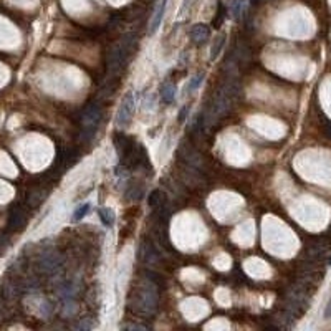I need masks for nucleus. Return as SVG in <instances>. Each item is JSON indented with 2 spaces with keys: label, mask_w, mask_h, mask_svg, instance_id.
<instances>
[{
  "label": "nucleus",
  "mask_w": 331,
  "mask_h": 331,
  "mask_svg": "<svg viewBox=\"0 0 331 331\" xmlns=\"http://www.w3.org/2000/svg\"><path fill=\"white\" fill-rule=\"evenodd\" d=\"M243 7H245V0H229V12L232 13V17L235 20L240 19L243 12Z\"/></svg>",
  "instance_id": "6e6552de"
},
{
  "label": "nucleus",
  "mask_w": 331,
  "mask_h": 331,
  "mask_svg": "<svg viewBox=\"0 0 331 331\" xmlns=\"http://www.w3.org/2000/svg\"><path fill=\"white\" fill-rule=\"evenodd\" d=\"M224 19H225V8H222V10L217 12V17L214 19V27H215V29H220V25L224 24Z\"/></svg>",
  "instance_id": "2eb2a0df"
},
{
  "label": "nucleus",
  "mask_w": 331,
  "mask_h": 331,
  "mask_svg": "<svg viewBox=\"0 0 331 331\" xmlns=\"http://www.w3.org/2000/svg\"><path fill=\"white\" fill-rule=\"evenodd\" d=\"M325 318L326 320H331V298H330L328 305H326V308H325Z\"/></svg>",
  "instance_id": "f3484780"
},
{
  "label": "nucleus",
  "mask_w": 331,
  "mask_h": 331,
  "mask_svg": "<svg viewBox=\"0 0 331 331\" xmlns=\"http://www.w3.org/2000/svg\"><path fill=\"white\" fill-rule=\"evenodd\" d=\"M328 264H330V267H331V258H330V262H328Z\"/></svg>",
  "instance_id": "6ab92c4d"
},
{
  "label": "nucleus",
  "mask_w": 331,
  "mask_h": 331,
  "mask_svg": "<svg viewBox=\"0 0 331 331\" xmlns=\"http://www.w3.org/2000/svg\"><path fill=\"white\" fill-rule=\"evenodd\" d=\"M166 7H167V0H159L156 5V10H154V15L151 19V24H149V35L156 33L157 29H159L162 19H164L166 13Z\"/></svg>",
  "instance_id": "20e7f679"
},
{
  "label": "nucleus",
  "mask_w": 331,
  "mask_h": 331,
  "mask_svg": "<svg viewBox=\"0 0 331 331\" xmlns=\"http://www.w3.org/2000/svg\"><path fill=\"white\" fill-rule=\"evenodd\" d=\"M24 222H25V219H24L22 211H19V209H13V211L10 212V217H8V225H10L12 229H17V227H20Z\"/></svg>",
  "instance_id": "9d476101"
},
{
  "label": "nucleus",
  "mask_w": 331,
  "mask_h": 331,
  "mask_svg": "<svg viewBox=\"0 0 331 331\" xmlns=\"http://www.w3.org/2000/svg\"><path fill=\"white\" fill-rule=\"evenodd\" d=\"M202 81H204V73H199V75H196V76H192V78L189 80L187 86H185V90H184L185 94H190V93L197 91L199 86L202 85Z\"/></svg>",
  "instance_id": "9b49d317"
},
{
  "label": "nucleus",
  "mask_w": 331,
  "mask_h": 331,
  "mask_svg": "<svg viewBox=\"0 0 331 331\" xmlns=\"http://www.w3.org/2000/svg\"><path fill=\"white\" fill-rule=\"evenodd\" d=\"M225 35L222 33V35H219L215 40H214V45H212V48H211V60L214 61L217 57L220 55V52H222V48H224V45H225Z\"/></svg>",
  "instance_id": "1a4fd4ad"
},
{
  "label": "nucleus",
  "mask_w": 331,
  "mask_h": 331,
  "mask_svg": "<svg viewBox=\"0 0 331 331\" xmlns=\"http://www.w3.org/2000/svg\"><path fill=\"white\" fill-rule=\"evenodd\" d=\"M189 110H190L189 104H185V106H182V110L179 111V116H178V121H179V123H184V121H185V116H187Z\"/></svg>",
  "instance_id": "dca6fc26"
},
{
  "label": "nucleus",
  "mask_w": 331,
  "mask_h": 331,
  "mask_svg": "<svg viewBox=\"0 0 331 331\" xmlns=\"http://www.w3.org/2000/svg\"><path fill=\"white\" fill-rule=\"evenodd\" d=\"M99 118H101V113H99V108L96 104H90L86 108L83 118H81V126H83V138H91L94 134V131L98 129L99 124Z\"/></svg>",
  "instance_id": "f03ea898"
},
{
  "label": "nucleus",
  "mask_w": 331,
  "mask_h": 331,
  "mask_svg": "<svg viewBox=\"0 0 331 331\" xmlns=\"http://www.w3.org/2000/svg\"><path fill=\"white\" fill-rule=\"evenodd\" d=\"M209 37H211V29H209L207 24H194L189 29V38L192 40L197 47L206 45Z\"/></svg>",
  "instance_id": "7ed1b4c3"
},
{
  "label": "nucleus",
  "mask_w": 331,
  "mask_h": 331,
  "mask_svg": "<svg viewBox=\"0 0 331 331\" xmlns=\"http://www.w3.org/2000/svg\"><path fill=\"white\" fill-rule=\"evenodd\" d=\"M134 108H136L134 93L128 91L123 96V99H121L120 108H118V113H116V118H115V123H116L118 128H124V126H128L131 118H133V115H134Z\"/></svg>",
  "instance_id": "f257e3e1"
},
{
  "label": "nucleus",
  "mask_w": 331,
  "mask_h": 331,
  "mask_svg": "<svg viewBox=\"0 0 331 331\" xmlns=\"http://www.w3.org/2000/svg\"><path fill=\"white\" fill-rule=\"evenodd\" d=\"M58 264H60V260H58V257L55 255V253H47V255L43 257V260H42V265H43L47 270L57 269Z\"/></svg>",
  "instance_id": "f8f14e48"
},
{
  "label": "nucleus",
  "mask_w": 331,
  "mask_h": 331,
  "mask_svg": "<svg viewBox=\"0 0 331 331\" xmlns=\"http://www.w3.org/2000/svg\"><path fill=\"white\" fill-rule=\"evenodd\" d=\"M90 209H91V204H90V202L81 204V206L73 212V217H71V220H73V222H80L90 212Z\"/></svg>",
  "instance_id": "ddd939ff"
},
{
  "label": "nucleus",
  "mask_w": 331,
  "mask_h": 331,
  "mask_svg": "<svg viewBox=\"0 0 331 331\" xmlns=\"http://www.w3.org/2000/svg\"><path fill=\"white\" fill-rule=\"evenodd\" d=\"M176 93H178V90H176V85L172 83V81H164V83L161 85L159 94H161L162 103L172 104L176 101Z\"/></svg>",
  "instance_id": "39448f33"
},
{
  "label": "nucleus",
  "mask_w": 331,
  "mask_h": 331,
  "mask_svg": "<svg viewBox=\"0 0 331 331\" xmlns=\"http://www.w3.org/2000/svg\"><path fill=\"white\" fill-rule=\"evenodd\" d=\"M326 134H328L330 138H331V123H330L328 126H326Z\"/></svg>",
  "instance_id": "a211bd4d"
},
{
  "label": "nucleus",
  "mask_w": 331,
  "mask_h": 331,
  "mask_svg": "<svg viewBox=\"0 0 331 331\" xmlns=\"http://www.w3.org/2000/svg\"><path fill=\"white\" fill-rule=\"evenodd\" d=\"M98 215H99V219H101L104 227L110 229V227H113V225H115L116 214H115V211H113L111 207H101L98 211Z\"/></svg>",
  "instance_id": "423d86ee"
},
{
  "label": "nucleus",
  "mask_w": 331,
  "mask_h": 331,
  "mask_svg": "<svg viewBox=\"0 0 331 331\" xmlns=\"http://www.w3.org/2000/svg\"><path fill=\"white\" fill-rule=\"evenodd\" d=\"M197 0H182V3H181V10H179V15L184 17L185 13H187L190 8L194 7V3H196Z\"/></svg>",
  "instance_id": "4468645a"
},
{
  "label": "nucleus",
  "mask_w": 331,
  "mask_h": 331,
  "mask_svg": "<svg viewBox=\"0 0 331 331\" xmlns=\"http://www.w3.org/2000/svg\"><path fill=\"white\" fill-rule=\"evenodd\" d=\"M164 196H162L161 190H152L151 194H149V206H151L154 211H162L164 209Z\"/></svg>",
  "instance_id": "0eeeda50"
}]
</instances>
